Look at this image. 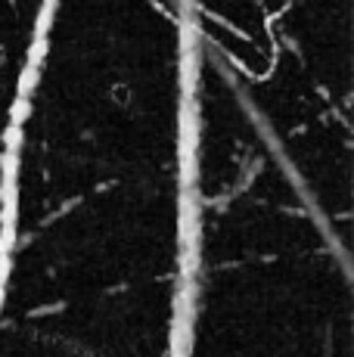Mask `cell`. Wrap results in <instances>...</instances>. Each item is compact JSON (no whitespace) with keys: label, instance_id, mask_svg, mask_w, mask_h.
I'll return each instance as SVG.
<instances>
[{"label":"cell","instance_id":"cell-1","mask_svg":"<svg viewBox=\"0 0 354 357\" xmlns=\"http://www.w3.org/2000/svg\"><path fill=\"white\" fill-rule=\"evenodd\" d=\"M50 6L53 0H0V187L13 109L47 29Z\"/></svg>","mask_w":354,"mask_h":357}]
</instances>
